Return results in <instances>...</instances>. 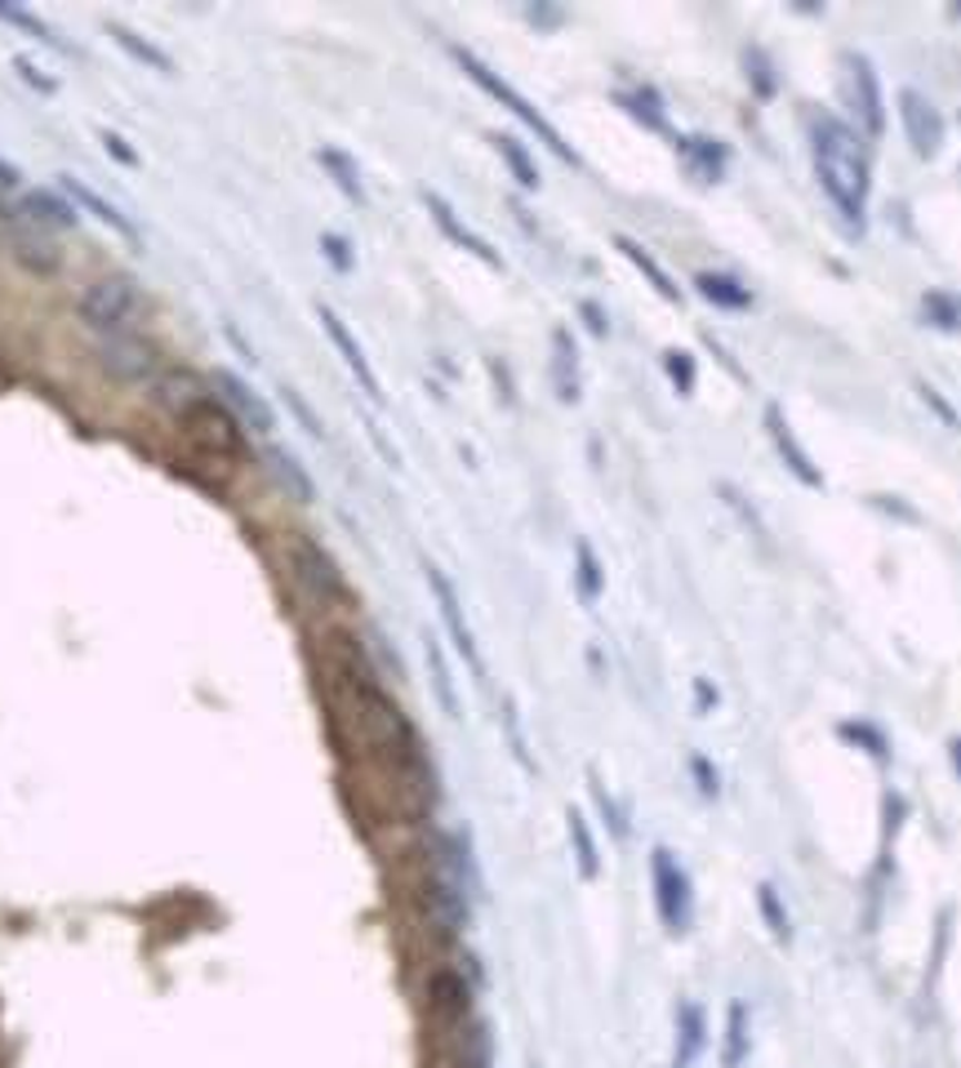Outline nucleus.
Here are the masks:
<instances>
[{
  "label": "nucleus",
  "mask_w": 961,
  "mask_h": 1068,
  "mask_svg": "<svg viewBox=\"0 0 961 1068\" xmlns=\"http://www.w3.org/2000/svg\"><path fill=\"white\" fill-rule=\"evenodd\" d=\"M815 139V174L819 187L828 192V201L837 205V214L863 232L868 218V152L859 143V134L850 125H841L837 116H815L810 125Z\"/></svg>",
  "instance_id": "obj_1"
},
{
  "label": "nucleus",
  "mask_w": 961,
  "mask_h": 1068,
  "mask_svg": "<svg viewBox=\"0 0 961 1068\" xmlns=\"http://www.w3.org/2000/svg\"><path fill=\"white\" fill-rule=\"evenodd\" d=\"M76 312H81V321H85L99 338H121V334H139V325L147 321L152 303H147V294H143L134 281L108 276V281H94V285L81 294Z\"/></svg>",
  "instance_id": "obj_2"
},
{
  "label": "nucleus",
  "mask_w": 961,
  "mask_h": 1068,
  "mask_svg": "<svg viewBox=\"0 0 961 1068\" xmlns=\"http://www.w3.org/2000/svg\"><path fill=\"white\" fill-rule=\"evenodd\" d=\"M450 54H454V63H459V68H463V72H468V77H472V81H477V85H481V90H485L494 103H503V108H508L517 121H525V125H530V130H534V134H539V139H543V143H548V148H552L561 161H579V156H574V148H570V143H565V139H561L552 125H548V116H543V112H534V103H525V99H521V94H517V90H512V85H508L499 72H490V68H485L477 54H468V50H459V45H454Z\"/></svg>",
  "instance_id": "obj_3"
},
{
  "label": "nucleus",
  "mask_w": 961,
  "mask_h": 1068,
  "mask_svg": "<svg viewBox=\"0 0 961 1068\" xmlns=\"http://www.w3.org/2000/svg\"><path fill=\"white\" fill-rule=\"evenodd\" d=\"M183 433L205 450V455H214V459H241L245 455V428H241V419L218 401V397H201V401H192L183 415Z\"/></svg>",
  "instance_id": "obj_4"
},
{
  "label": "nucleus",
  "mask_w": 961,
  "mask_h": 1068,
  "mask_svg": "<svg viewBox=\"0 0 961 1068\" xmlns=\"http://www.w3.org/2000/svg\"><path fill=\"white\" fill-rule=\"evenodd\" d=\"M651 882H655V908L668 935H686L695 922V895H691V873L677 864L668 846L651 851Z\"/></svg>",
  "instance_id": "obj_5"
},
{
  "label": "nucleus",
  "mask_w": 961,
  "mask_h": 1068,
  "mask_svg": "<svg viewBox=\"0 0 961 1068\" xmlns=\"http://www.w3.org/2000/svg\"><path fill=\"white\" fill-rule=\"evenodd\" d=\"M428 588H432V597H437L441 623H446V632H450V641H454L459 659L472 668V677H477V681H485V659H481V650H477V632H472V623H468V614H463V601H459L454 583H450V579H446L437 566H428Z\"/></svg>",
  "instance_id": "obj_6"
},
{
  "label": "nucleus",
  "mask_w": 961,
  "mask_h": 1068,
  "mask_svg": "<svg viewBox=\"0 0 961 1068\" xmlns=\"http://www.w3.org/2000/svg\"><path fill=\"white\" fill-rule=\"evenodd\" d=\"M99 366L121 384H147L161 375V356L143 334H121V338H99Z\"/></svg>",
  "instance_id": "obj_7"
},
{
  "label": "nucleus",
  "mask_w": 961,
  "mask_h": 1068,
  "mask_svg": "<svg viewBox=\"0 0 961 1068\" xmlns=\"http://www.w3.org/2000/svg\"><path fill=\"white\" fill-rule=\"evenodd\" d=\"M294 570H298V583L316 597V601H344L348 597V583H344V574H339V566L330 561V552L320 548V543H311V539H294Z\"/></svg>",
  "instance_id": "obj_8"
},
{
  "label": "nucleus",
  "mask_w": 961,
  "mask_h": 1068,
  "mask_svg": "<svg viewBox=\"0 0 961 1068\" xmlns=\"http://www.w3.org/2000/svg\"><path fill=\"white\" fill-rule=\"evenodd\" d=\"M209 384H214V393L223 397V406L241 419V428H249V433H258V437H272V433H276V419H272L267 401H263L241 375H232V370H209Z\"/></svg>",
  "instance_id": "obj_9"
},
{
  "label": "nucleus",
  "mask_w": 961,
  "mask_h": 1068,
  "mask_svg": "<svg viewBox=\"0 0 961 1068\" xmlns=\"http://www.w3.org/2000/svg\"><path fill=\"white\" fill-rule=\"evenodd\" d=\"M316 316H320V325H326V334H330V343L339 347V356L348 362V370H352V379L361 384V393L379 406L384 401V388H379V379H375V366L366 362V347L357 343V334L344 325V316L335 312V307H326V303H316Z\"/></svg>",
  "instance_id": "obj_10"
},
{
  "label": "nucleus",
  "mask_w": 961,
  "mask_h": 1068,
  "mask_svg": "<svg viewBox=\"0 0 961 1068\" xmlns=\"http://www.w3.org/2000/svg\"><path fill=\"white\" fill-rule=\"evenodd\" d=\"M899 121H903V134L912 143L917 156H934L943 148V116L934 112L930 99H921L917 90H903L899 94Z\"/></svg>",
  "instance_id": "obj_11"
},
{
  "label": "nucleus",
  "mask_w": 961,
  "mask_h": 1068,
  "mask_svg": "<svg viewBox=\"0 0 961 1068\" xmlns=\"http://www.w3.org/2000/svg\"><path fill=\"white\" fill-rule=\"evenodd\" d=\"M846 72H850V103L863 121V130L872 139H881L886 130V103H881V85H877V72L863 54H846Z\"/></svg>",
  "instance_id": "obj_12"
},
{
  "label": "nucleus",
  "mask_w": 961,
  "mask_h": 1068,
  "mask_svg": "<svg viewBox=\"0 0 961 1068\" xmlns=\"http://www.w3.org/2000/svg\"><path fill=\"white\" fill-rule=\"evenodd\" d=\"M766 433H770V441H775V450H779V459L788 464V472L801 481V486H810V490H819L824 486V472L815 468V459L797 446V437H793V428H788V419H784V410L779 406H766Z\"/></svg>",
  "instance_id": "obj_13"
},
{
  "label": "nucleus",
  "mask_w": 961,
  "mask_h": 1068,
  "mask_svg": "<svg viewBox=\"0 0 961 1068\" xmlns=\"http://www.w3.org/2000/svg\"><path fill=\"white\" fill-rule=\"evenodd\" d=\"M423 205H428L432 223H437V227H441V232H446L454 245H463L468 254H477V258H481V263H490V267H503V258L494 254V245H490L485 236H477L472 227H463V223H459V214H454V210H450V205H446L437 192H423Z\"/></svg>",
  "instance_id": "obj_14"
},
{
  "label": "nucleus",
  "mask_w": 961,
  "mask_h": 1068,
  "mask_svg": "<svg viewBox=\"0 0 961 1068\" xmlns=\"http://www.w3.org/2000/svg\"><path fill=\"white\" fill-rule=\"evenodd\" d=\"M708 1046V1015L699 1001H682L677 1006V1050H673V1068H695L699 1055Z\"/></svg>",
  "instance_id": "obj_15"
},
{
  "label": "nucleus",
  "mask_w": 961,
  "mask_h": 1068,
  "mask_svg": "<svg viewBox=\"0 0 961 1068\" xmlns=\"http://www.w3.org/2000/svg\"><path fill=\"white\" fill-rule=\"evenodd\" d=\"M23 214H28V227H45V232H68V227H76V205L72 201H63V196H54V192H45V187H32V192H23Z\"/></svg>",
  "instance_id": "obj_16"
},
{
  "label": "nucleus",
  "mask_w": 961,
  "mask_h": 1068,
  "mask_svg": "<svg viewBox=\"0 0 961 1068\" xmlns=\"http://www.w3.org/2000/svg\"><path fill=\"white\" fill-rule=\"evenodd\" d=\"M677 156H682V165H686L699 183H717V179L726 174V161H730L726 143H717V139H682V143H677Z\"/></svg>",
  "instance_id": "obj_17"
},
{
  "label": "nucleus",
  "mask_w": 961,
  "mask_h": 1068,
  "mask_svg": "<svg viewBox=\"0 0 961 1068\" xmlns=\"http://www.w3.org/2000/svg\"><path fill=\"white\" fill-rule=\"evenodd\" d=\"M753 1055V1024H748V1006L735 997L726 1010V1037H722V1068H744Z\"/></svg>",
  "instance_id": "obj_18"
},
{
  "label": "nucleus",
  "mask_w": 961,
  "mask_h": 1068,
  "mask_svg": "<svg viewBox=\"0 0 961 1068\" xmlns=\"http://www.w3.org/2000/svg\"><path fill=\"white\" fill-rule=\"evenodd\" d=\"M552 352H556V366H552V375H556V393H561V401H579V347H574V334L570 329H552Z\"/></svg>",
  "instance_id": "obj_19"
},
{
  "label": "nucleus",
  "mask_w": 961,
  "mask_h": 1068,
  "mask_svg": "<svg viewBox=\"0 0 961 1068\" xmlns=\"http://www.w3.org/2000/svg\"><path fill=\"white\" fill-rule=\"evenodd\" d=\"M59 183H63V192H68V196H72V201H76L81 210L99 214V223H108L112 232H121V236H130V241H134V223H130V218H125V214H121V210H116L112 201H103L99 192H90V187H85L81 179H72V174H63Z\"/></svg>",
  "instance_id": "obj_20"
},
{
  "label": "nucleus",
  "mask_w": 961,
  "mask_h": 1068,
  "mask_svg": "<svg viewBox=\"0 0 961 1068\" xmlns=\"http://www.w3.org/2000/svg\"><path fill=\"white\" fill-rule=\"evenodd\" d=\"M267 464H272V477L298 499V504H311L316 499V486H311V477L303 472V464L285 450V446H267Z\"/></svg>",
  "instance_id": "obj_21"
},
{
  "label": "nucleus",
  "mask_w": 961,
  "mask_h": 1068,
  "mask_svg": "<svg viewBox=\"0 0 961 1068\" xmlns=\"http://www.w3.org/2000/svg\"><path fill=\"white\" fill-rule=\"evenodd\" d=\"M316 161H320V170H326L335 183H339V192L348 196V201H357V205H366V187H361V170H357V161L348 156V152H339V148H320L316 152Z\"/></svg>",
  "instance_id": "obj_22"
},
{
  "label": "nucleus",
  "mask_w": 961,
  "mask_h": 1068,
  "mask_svg": "<svg viewBox=\"0 0 961 1068\" xmlns=\"http://www.w3.org/2000/svg\"><path fill=\"white\" fill-rule=\"evenodd\" d=\"M695 289H699L708 303L730 307V312H744V307L753 303V289H744L739 281H730V276H722V272H699V276H695Z\"/></svg>",
  "instance_id": "obj_23"
},
{
  "label": "nucleus",
  "mask_w": 961,
  "mask_h": 1068,
  "mask_svg": "<svg viewBox=\"0 0 961 1068\" xmlns=\"http://www.w3.org/2000/svg\"><path fill=\"white\" fill-rule=\"evenodd\" d=\"M614 245H618V250L627 254V263H632V267H636L641 276H646V281H651V285H655V289H660V294H664L668 303H677V298H682V289L673 285V276H668V272H664V267H660V263H655V258H651L646 250H641V245H636L632 236H614Z\"/></svg>",
  "instance_id": "obj_24"
},
{
  "label": "nucleus",
  "mask_w": 961,
  "mask_h": 1068,
  "mask_svg": "<svg viewBox=\"0 0 961 1068\" xmlns=\"http://www.w3.org/2000/svg\"><path fill=\"white\" fill-rule=\"evenodd\" d=\"M565 824H570V846H574V860H579V877L592 882L601 873V855H596V842H592V828L583 820V811H565Z\"/></svg>",
  "instance_id": "obj_25"
},
{
  "label": "nucleus",
  "mask_w": 961,
  "mask_h": 1068,
  "mask_svg": "<svg viewBox=\"0 0 961 1068\" xmlns=\"http://www.w3.org/2000/svg\"><path fill=\"white\" fill-rule=\"evenodd\" d=\"M0 23H14L19 32H28V37H37L41 45H50V50H63V54H76L68 41H59V32L45 23V19H37L32 10H19V6H10V0H0Z\"/></svg>",
  "instance_id": "obj_26"
},
{
  "label": "nucleus",
  "mask_w": 961,
  "mask_h": 1068,
  "mask_svg": "<svg viewBox=\"0 0 961 1068\" xmlns=\"http://www.w3.org/2000/svg\"><path fill=\"white\" fill-rule=\"evenodd\" d=\"M757 908H761L766 930L775 935V944H788V939H793V922H788V908H784V899H779V891H775L770 882L757 886Z\"/></svg>",
  "instance_id": "obj_27"
},
{
  "label": "nucleus",
  "mask_w": 961,
  "mask_h": 1068,
  "mask_svg": "<svg viewBox=\"0 0 961 1068\" xmlns=\"http://www.w3.org/2000/svg\"><path fill=\"white\" fill-rule=\"evenodd\" d=\"M494 148H499V156L508 161V170L517 174V183H521L525 192H534V187H539V170H534L530 152H525L517 139H508V134H494Z\"/></svg>",
  "instance_id": "obj_28"
},
{
  "label": "nucleus",
  "mask_w": 961,
  "mask_h": 1068,
  "mask_svg": "<svg viewBox=\"0 0 961 1068\" xmlns=\"http://www.w3.org/2000/svg\"><path fill=\"white\" fill-rule=\"evenodd\" d=\"M837 735H841L846 744L863 749L868 757H877V762H890V744H886V735H881L872 722H841V726H837Z\"/></svg>",
  "instance_id": "obj_29"
},
{
  "label": "nucleus",
  "mask_w": 961,
  "mask_h": 1068,
  "mask_svg": "<svg viewBox=\"0 0 961 1068\" xmlns=\"http://www.w3.org/2000/svg\"><path fill=\"white\" fill-rule=\"evenodd\" d=\"M108 32H112V37L121 41V50H125V54H134L139 63H147V68H156V72H174V63H170V59H165L156 45H147L139 32H130V28H121V23H112Z\"/></svg>",
  "instance_id": "obj_30"
},
{
  "label": "nucleus",
  "mask_w": 961,
  "mask_h": 1068,
  "mask_svg": "<svg viewBox=\"0 0 961 1068\" xmlns=\"http://www.w3.org/2000/svg\"><path fill=\"white\" fill-rule=\"evenodd\" d=\"M921 312H926V321L939 325V329H961V298H952V294H943V289H930V294L921 298Z\"/></svg>",
  "instance_id": "obj_31"
},
{
  "label": "nucleus",
  "mask_w": 961,
  "mask_h": 1068,
  "mask_svg": "<svg viewBox=\"0 0 961 1068\" xmlns=\"http://www.w3.org/2000/svg\"><path fill=\"white\" fill-rule=\"evenodd\" d=\"M428 668H432V685H437V699H441V708L450 712V718H459V694H454V685H450V668H446V659H441V645H437V641H428Z\"/></svg>",
  "instance_id": "obj_32"
},
{
  "label": "nucleus",
  "mask_w": 961,
  "mask_h": 1068,
  "mask_svg": "<svg viewBox=\"0 0 961 1068\" xmlns=\"http://www.w3.org/2000/svg\"><path fill=\"white\" fill-rule=\"evenodd\" d=\"M574 561H579V597L583 601H596L601 597V588H605V579H601V561L592 557V548L579 539V548H574Z\"/></svg>",
  "instance_id": "obj_33"
},
{
  "label": "nucleus",
  "mask_w": 961,
  "mask_h": 1068,
  "mask_svg": "<svg viewBox=\"0 0 961 1068\" xmlns=\"http://www.w3.org/2000/svg\"><path fill=\"white\" fill-rule=\"evenodd\" d=\"M664 366H668V375H673V384L682 388V393H695V356L691 352H664Z\"/></svg>",
  "instance_id": "obj_34"
},
{
  "label": "nucleus",
  "mask_w": 961,
  "mask_h": 1068,
  "mask_svg": "<svg viewBox=\"0 0 961 1068\" xmlns=\"http://www.w3.org/2000/svg\"><path fill=\"white\" fill-rule=\"evenodd\" d=\"M748 81H753L757 99H775V72H770L761 50H748Z\"/></svg>",
  "instance_id": "obj_35"
},
{
  "label": "nucleus",
  "mask_w": 961,
  "mask_h": 1068,
  "mask_svg": "<svg viewBox=\"0 0 961 1068\" xmlns=\"http://www.w3.org/2000/svg\"><path fill=\"white\" fill-rule=\"evenodd\" d=\"M623 103L632 108V116H636V121H646L651 130H668V125H664V116H660V103H655V94L636 90V94H623Z\"/></svg>",
  "instance_id": "obj_36"
},
{
  "label": "nucleus",
  "mask_w": 961,
  "mask_h": 1068,
  "mask_svg": "<svg viewBox=\"0 0 961 1068\" xmlns=\"http://www.w3.org/2000/svg\"><path fill=\"white\" fill-rule=\"evenodd\" d=\"M691 775L699 780V793H704V797H717V793H722V780H717V771H713L708 757L695 753V757H691Z\"/></svg>",
  "instance_id": "obj_37"
},
{
  "label": "nucleus",
  "mask_w": 961,
  "mask_h": 1068,
  "mask_svg": "<svg viewBox=\"0 0 961 1068\" xmlns=\"http://www.w3.org/2000/svg\"><path fill=\"white\" fill-rule=\"evenodd\" d=\"M320 250L330 254V263H335L339 272H348V267H352V245H348L344 236H320Z\"/></svg>",
  "instance_id": "obj_38"
},
{
  "label": "nucleus",
  "mask_w": 961,
  "mask_h": 1068,
  "mask_svg": "<svg viewBox=\"0 0 961 1068\" xmlns=\"http://www.w3.org/2000/svg\"><path fill=\"white\" fill-rule=\"evenodd\" d=\"M14 68H19V77H23L32 90H41V94H54V90H59V85H54V81H50V77L37 68V63H28V59H14Z\"/></svg>",
  "instance_id": "obj_39"
},
{
  "label": "nucleus",
  "mask_w": 961,
  "mask_h": 1068,
  "mask_svg": "<svg viewBox=\"0 0 961 1068\" xmlns=\"http://www.w3.org/2000/svg\"><path fill=\"white\" fill-rule=\"evenodd\" d=\"M917 393H921V401H926V406H930V410H934V415H939L948 428H957V410H952V406H948V401H943V397H939L930 384H917Z\"/></svg>",
  "instance_id": "obj_40"
},
{
  "label": "nucleus",
  "mask_w": 961,
  "mask_h": 1068,
  "mask_svg": "<svg viewBox=\"0 0 961 1068\" xmlns=\"http://www.w3.org/2000/svg\"><path fill=\"white\" fill-rule=\"evenodd\" d=\"M592 797H596V806H601V815L610 820V828H614V837H623V833H627V824H623V815H618V806L610 802V793H605L601 784H592Z\"/></svg>",
  "instance_id": "obj_41"
},
{
  "label": "nucleus",
  "mask_w": 961,
  "mask_h": 1068,
  "mask_svg": "<svg viewBox=\"0 0 961 1068\" xmlns=\"http://www.w3.org/2000/svg\"><path fill=\"white\" fill-rule=\"evenodd\" d=\"M285 401H289V410L298 415V424H303V428H307L311 437H326V433H320V419H316V415H311V410L303 406V397H298L294 388H285Z\"/></svg>",
  "instance_id": "obj_42"
},
{
  "label": "nucleus",
  "mask_w": 961,
  "mask_h": 1068,
  "mask_svg": "<svg viewBox=\"0 0 961 1068\" xmlns=\"http://www.w3.org/2000/svg\"><path fill=\"white\" fill-rule=\"evenodd\" d=\"M103 143H108V152H112V156H116L121 165H139V156H134V152L125 148V139H121V134H112V130H103Z\"/></svg>",
  "instance_id": "obj_43"
},
{
  "label": "nucleus",
  "mask_w": 961,
  "mask_h": 1068,
  "mask_svg": "<svg viewBox=\"0 0 961 1068\" xmlns=\"http://www.w3.org/2000/svg\"><path fill=\"white\" fill-rule=\"evenodd\" d=\"M579 312H583V321H587L592 334H605V329H610V325H605V312H601L596 303H579Z\"/></svg>",
  "instance_id": "obj_44"
},
{
  "label": "nucleus",
  "mask_w": 961,
  "mask_h": 1068,
  "mask_svg": "<svg viewBox=\"0 0 961 1068\" xmlns=\"http://www.w3.org/2000/svg\"><path fill=\"white\" fill-rule=\"evenodd\" d=\"M23 183V174L14 170V165H6V161H0V192H14Z\"/></svg>",
  "instance_id": "obj_45"
},
{
  "label": "nucleus",
  "mask_w": 961,
  "mask_h": 1068,
  "mask_svg": "<svg viewBox=\"0 0 961 1068\" xmlns=\"http://www.w3.org/2000/svg\"><path fill=\"white\" fill-rule=\"evenodd\" d=\"M695 694H699V708H704V712H708V708H713V703H717V690H713V685H708V681H704V677H699V681H695Z\"/></svg>",
  "instance_id": "obj_46"
},
{
  "label": "nucleus",
  "mask_w": 961,
  "mask_h": 1068,
  "mask_svg": "<svg viewBox=\"0 0 961 1068\" xmlns=\"http://www.w3.org/2000/svg\"><path fill=\"white\" fill-rule=\"evenodd\" d=\"M948 749H952V766H957V775H961V740H952Z\"/></svg>",
  "instance_id": "obj_47"
}]
</instances>
